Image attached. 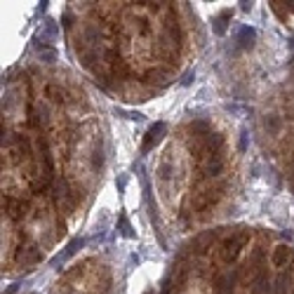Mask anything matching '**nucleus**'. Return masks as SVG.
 Instances as JSON below:
<instances>
[{"label": "nucleus", "mask_w": 294, "mask_h": 294, "mask_svg": "<svg viewBox=\"0 0 294 294\" xmlns=\"http://www.w3.org/2000/svg\"><path fill=\"white\" fill-rule=\"evenodd\" d=\"M82 245H85V240H82V238H73V240L68 243V247H66V252H64V254H59V257L54 259V263L66 261V259H68V257H73V254L78 252V247H82Z\"/></svg>", "instance_id": "nucleus-2"}, {"label": "nucleus", "mask_w": 294, "mask_h": 294, "mask_svg": "<svg viewBox=\"0 0 294 294\" xmlns=\"http://www.w3.org/2000/svg\"><path fill=\"white\" fill-rule=\"evenodd\" d=\"M254 35H257V31H254V29L243 26V29H240V33H238V45H240V47H249V45H252V40H254Z\"/></svg>", "instance_id": "nucleus-3"}, {"label": "nucleus", "mask_w": 294, "mask_h": 294, "mask_svg": "<svg viewBox=\"0 0 294 294\" xmlns=\"http://www.w3.org/2000/svg\"><path fill=\"white\" fill-rule=\"evenodd\" d=\"M127 115H130V120H144V113H134V111H132V113H127Z\"/></svg>", "instance_id": "nucleus-9"}, {"label": "nucleus", "mask_w": 294, "mask_h": 294, "mask_svg": "<svg viewBox=\"0 0 294 294\" xmlns=\"http://www.w3.org/2000/svg\"><path fill=\"white\" fill-rule=\"evenodd\" d=\"M290 257H292L290 247H285V245H282V247H278L276 252H273V263H276V266H285Z\"/></svg>", "instance_id": "nucleus-4"}, {"label": "nucleus", "mask_w": 294, "mask_h": 294, "mask_svg": "<svg viewBox=\"0 0 294 294\" xmlns=\"http://www.w3.org/2000/svg\"><path fill=\"white\" fill-rule=\"evenodd\" d=\"M163 134H165V123H155L148 132H146V139L141 144V153H148L151 148H153V144L163 139Z\"/></svg>", "instance_id": "nucleus-1"}, {"label": "nucleus", "mask_w": 294, "mask_h": 294, "mask_svg": "<svg viewBox=\"0 0 294 294\" xmlns=\"http://www.w3.org/2000/svg\"><path fill=\"white\" fill-rule=\"evenodd\" d=\"M196 76V73H193V71H188V73H186L184 76V80H181V85H191V78Z\"/></svg>", "instance_id": "nucleus-8"}, {"label": "nucleus", "mask_w": 294, "mask_h": 294, "mask_svg": "<svg viewBox=\"0 0 294 294\" xmlns=\"http://www.w3.org/2000/svg\"><path fill=\"white\" fill-rule=\"evenodd\" d=\"M231 16H233V10H224V12L219 15V19L214 21V24H217V26H214V31H217L219 35H224V31H226V24H224V21H229Z\"/></svg>", "instance_id": "nucleus-5"}, {"label": "nucleus", "mask_w": 294, "mask_h": 294, "mask_svg": "<svg viewBox=\"0 0 294 294\" xmlns=\"http://www.w3.org/2000/svg\"><path fill=\"white\" fill-rule=\"evenodd\" d=\"M118 224H120V235H123V238H134V231H132V226L127 224V219L120 217Z\"/></svg>", "instance_id": "nucleus-6"}, {"label": "nucleus", "mask_w": 294, "mask_h": 294, "mask_svg": "<svg viewBox=\"0 0 294 294\" xmlns=\"http://www.w3.org/2000/svg\"><path fill=\"white\" fill-rule=\"evenodd\" d=\"M146 294H153V292H146Z\"/></svg>", "instance_id": "nucleus-10"}, {"label": "nucleus", "mask_w": 294, "mask_h": 294, "mask_svg": "<svg viewBox=\"0 0 294 294\" xmlns=\"http://www.w3.org/2000/svg\"><path fill=\"white\" fill-rule=\"evenodd\" d=\"M247 148V132L243 130V139H240V151H245Z\"/></svg>", "instance_id": "nucleus-7"}]
</instances>
